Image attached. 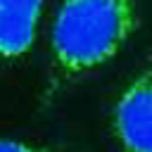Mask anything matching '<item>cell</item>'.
<instances>
[{
  "label": "cell",
  "mask_w": 152,
  "mask_h": 152,
  "mask_svg": "<svg viewBox=\"0 0 152 152\" xmlns=\"http://www.w3.org/2000/svg\"><path fill=\"white\" fill-rule=\"evenodd\" d=\"M138 28V0H62L52 24L55 78H78L109 62Z\"/></svg>",
  "instance_id": "cell-1"
},
{
  "label": "cell",
  "mask_w": 152,
  "mask_h": 152,
  "mask_svg": "<svg viewBox=\"0 0 152 152\" xmlns=\"http://www.w3.org/2000/svg\"><path fill=\"white\" fill-rule=\"evenodd\" d=\"M112 131L124 152H152V62L119 93L112 109Z\"/></svg>",
  "instance_id": "cell-2"
},
{
  "label": "cell",
  "mask_w": 152,
  "mask_h": 152,
  "mask_svg": "<svg viewBox=\"0 0 152 152\" xmlns=\"http://www.w3.org/2000/svg\"><path fill=\"white\" fill-rule=\"evenodd\" d=\"M45 0H0V57L14 59L28 52L36 38Z\"/></svg>",
  "instance_id": "cell-3"
},
{
  "label": "cell",
  "mask_w": 152,
  "mask_h": 152,
  "mask_svg": "<svg viewBox=\"0 0 152 152\" xmlns=\"http://www.w3.org/2000/svg\"><path fill=\"white\" fill-rule=\"evenodd\" d=\"M0 152H57V150H48V147H33L12 138H0Z\"/></svg>",
  "instance_id": "cell-4"
}]
</instances>
